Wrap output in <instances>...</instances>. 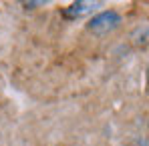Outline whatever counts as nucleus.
Returning <instances> with one entry per match:
<instances>
[{
  "label": "nucleus",
  "mask_w": 149,
  "mask_h": 146,
  "mask_svg": "<svg viewBox=\"0 0 149 146\" xmlns=\"http://www.w3.org/2000/svg\"><path fill=\"white\" fill-rule=\"evenodd\" d=\"M97 8H101V2H91V0H79V2H74L71 4L63 14L67 16V18H81V16H85V14H91V12H95Z\"/></svg>",
  "instance_id": "obj_2"
},
{
  "label": "nucleus",
  "mask_w": 149,
  "mask_h": 146,
  "mask_svg": "<svg viewBox=\"0 0 149 146\" xmlns=\"http://www.w3.org/2000/svg\"><path fill=\"white\" fill-rule=\"evenodd\" d=\"M133 42L139 44V46H141V44H143V46L147 44V26L145 24L137 26V30H135V34H133Z\"/></svg>",
  "instance_id": "obj_3"
},
{
  "label": "nucleus",
  "mask_w": 149,
  "mask_h": 146,
  "mask_svg": "<svg viewBox=\"0 0 149 146\" xmlns=\"http://www.w3.org/2000/svg\"><path fill=\"white\" fill-rule=\"evenodd\" d=\"M119 24H121V14L119 12L103 10L89 20V30L95 32V34H107V32H113L115 28H119Z\"/></svg>",
  "instance_id": "obj_1"
}]
</instances>
